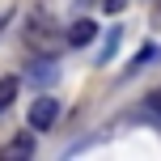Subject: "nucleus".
Wrapping results in <instances>:
<instances>
[{"instance_id":"1","label":"nucleus","mask_w":161,"mask_h":161,"mask_svg":"<svg viewBox=\"0 0 161 161\" xmlns=\"http://www.w3.org/2000/svg\"><path fill=\"white\" fill-rule=\"evenodd\" d=\"M55 119H59V102L51 93H42V97H34V106H30V127L34 131H47V127H55Z\"/></svg>"},{"instance_id":"2","label":"nucleus","mask_w":161,"mask_h":161,"mask_svg":"<svg viewBox=\"0 0 161 161\" xmlns=\"http://www.w3.org/2000/svg\"><path fill=\"white\" fill-rule=\"evenodd\" d=\"M25 38H30V47H42V55H55L59 51V38L51 34L47 17H38V13H34V21L25 25Z\"/></svg>"},{"instance_id":"3","label":"nucleus","mask_w":161,"mask_h":161,"mask_svg":"<svg viewBox=\"0 0 161 161\" xmlns=\"http://www.w3.org/2000/svg\"><path fill=\"white\" fill-rule=\"evenodd\" d=\"M25 76L34 80V85H55V76H59V68L51 64V55H42V59H30V68H25Z\"/></svg>"},{"instance_id":"4","label":"nucleus","mask_w":161,"mask_h":161,"mask_svg":"<svg viewBox=\"0 0 161 161\" xmlns=\"http://www.w3.org/2000/svg\"><path fill=\"white\" fill-rule=\"evenodd\" d=\"M93 34H97V25L89 21V17H80V21H72V25H68L64 42H68V47H85V42H93Z\"/></svg>"},{"instance_id":"5","label":"nucleus","mask_w":161,"mask_h":161,"mask_svg":"<svg viewBox=\"0 0 161 161\" xmlns=\"http://www.w3.org/2000/svg\"><path fill=\"white\" fill-rule=\"evenodd\" d=\"M30 153H34V136H30V131H21L17 140H8V144H4V153H0V157H4V161H21V157H30Z\"/></svg>"},{"instance_id":"6","label":"nucleus","mask_w":161,"mask_h":161,"mask_svg":"<svg viewBox=\"0 0 161 161\" xmlns=\"http://www.w3.org/2000/svg\"><path fill=\"white\" fill-rule=\"evenodd\" d=\"M17 89H21V80H17V76H0V114L17 102Z\"/></svg>"},{"instance_id":"7","label":"nucleus","mask_w":161,"mask_h":161,"mask_svg":"<svg viewBox=\"0 0 161 161\" xmlns=\"http://www.w3.org/2000/svg\"><path fill=\"white\" fill-rule=\"evenodd\" d=\"M114 42H119V30H110V38H106V47H102V59L114 55Z\"/></svg>"},{"instance_id":"8","label":"nucleus","mask_w":161,"mask_h":161,"mask_svg":"<svg viewBox=\"0 0 161 161\" xmlns=\"http://www.w3.org/2000/svg\"><path fill=\"white\" fill-rule=\"evenodd\" d=\"M102 8H106V13H123V8H127V0H102Z\"/></svg>"}]
</instances>
